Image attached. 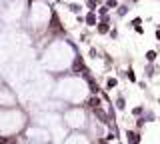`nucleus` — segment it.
I'll use <instances>...</instances> for the list:
<instances>
[{"mask_svg": "<svg viewBox=\"0 0 160 144\" xmlns=\"http://www.w3.org/2000/svg\"><path fill=\"white\" fill-rule=\"evenodd\" d=\"M50 6H48L44 0H32L30 6H28V22L32 28H44L50 22Z\"/></svg>", "mask_w": 160, "mask_h": 144, "instance_id": "1", "label": "nucleus"}, {"mask_svg": "<svg viewBox=\"0 0 160 144\" xmlns=\"http://www.w3.org/2000/svg\"><path fill=\"white\" fill-rule=\"evenodd\" d=\"M84 24L90 28H96V24H98V14L96 12H88L86 16H84Z\"/></svg>", "mask_w": 160, "mask_h": 144, "instance_id": "2", "label": "nucleus"}, {"mask_svg": "<svg viewBox=\"0 0 160 144\" xmlns=\"http://www.w3.org/2000/svg\"><path fill=\"white\" fill-rule=\"evenodd\" d=\"M96 32H98V34H108V32H110V24H108V18L100 20L98 24H96Z\"/></svg>", "mask_w": 160, "mask_h": 144, "instance_id": "3", "label": "nucleus"}, {"mask_svg": "<svg viewBox=\"0 0 160 144\" xmlns=\"http://www.w3.org/2000/svg\"><path fill=\"white\" fill-rule=\"evenodd\" d=\"M118 86V78H112V76H108L106 78V86H104V90H114Z\"/></svg>", "mask_w": 160, "mask_h": 144, "instance_id": "4", "label": "nucleus"}, {"mask_svg": "<svg viewBox=\"0 0 160 144\" xmlns=\"http://www.w3.org/2000/svg\"><path fill=\"white\" fill-rule=\"evenodd\" d=\"M84 4H86V8L90 10V12H96V10H98L100 0H84Z\"/></svg>", "mask_w": 160, "mask_h": 144, "instance_id": "5", "label": "nucleus"}, {"mask_svg": "<svg viewBox=\"0 0 160 144\" xmlns=\"http://www.w3.org/2000/svg\"><path fill=\"white\" fill-rule=\"evenodd\" d=\"M126 136H128V142H132V144H138V142H140V134H138V132L128 130V132H126Z\"/></svg>", "mask_w": 160, "mask_h": 144, "instance_id": "6", "label": "nucleus"}, {"mask_svg": "<svg viewBox=\"0 0 160 144\" xmlns=\"http://www.w3.org/2000/svg\"><path fill=\"white\" fill-rule=\"evenodd\" d=\"M68 10H70L72 14H76V16H78L80 10H82V6H80L78 2H70V4H68Z\"/></svg>", "mask_w": 160, "mask_h": 144, "instance_id": "7", "label": "nucleus"}, {"mask_svg": "<svg viewBox=\"0 0 160 144\" xmlns=\"http://www.w3.org/2000/svg\"><path fill=\"white\" fill-rule=\"evenodd\" d=\"M156 56H158V54H156V50H148L144 58H146V62H150V64H152V62H156Z\"/></svg>", "mask_w": 160, "mask_h": 144, "instance_id": "8", "label": "nucleus"}, {"mask_svg": "<svg viewBox=\"0 0 160 144\" xmlns=\"http://www.w3.org/2000/svg\"><path fill=\"white\" fill-rule=\"evenodd\" d=\"M88 56H90L92 60H98V58H102V56H100V52L96 50V48H90V50H88Z\"/></svg>", "mask_w": 160, "mask_h": 144, "instance_id": "9", "label": "nucleus"}, {"mask_svg": "<svg viewBox=\"0 0 160 144\" xmlns=\"http://www.w3.org/2000/svg\"><path fill=\"white\" fill-rule=\"evenodd\" d=\"M126 76H128L130 82H136V72H134L132 68H128V70H126Z\"/></svg>", "mask_w": 160, "mask_h": 144, "instance_id": "10", "label": "nucleus"}, {"mask_svg": "<svg viewBox=\"0 0 160 144\" xmlns=\"http://www.w3.org/2000/svg\"><path fill=\"white\" fill-rule=\"evenodd\" d=\"M128 10H130V8H128L126 4H122V6H118V10H116V14H118V16H124V14H126Z\"/></svg>", "mask_w": 160, "mask_h": 144, "instance_id": "11", "label": "nucleus"}, {"mask_svg": "<svg viewBox=\"0 0 160 144\" xmlns=\"http://www.w3.org/2000/svg\"><path fill=\"white\" fill-rule=\"evenodd\" d=\"M116 106H118V110H124V108H126V102H124V98H122V96L116 100Z\"/></svg>", "mask_w": 160, "mask_h": 144, "instance_id": "12", "label": "nucleus"}, {"mask_svg": "<svg viewBox=\"0 0 160 144\" xmlns=\"http://www.w3.org/2000/svg\"><path fill=\"white\" fill-rule=\"evenodd\" d=\"M142 112H144V106L140 104V106H136V108H134V110H132V114H134V116H140Z\"/></svg>", "mask_w": 160, "mask_h": 144, "instance_id": "13", "label": "nucleus"}, {"mask_svg": "<svg viewBox=\"0 0 160 144\" xmlns=\"http://www.w3.org/2000/svg\"><path fill=\"white\" fill-rule=\"evenodd\" d=\"M106 6L108 8H118V0H106Z\"/></svg>", "mask_w": 160, "mask_h": 144, "instance_id": "14", "label": "nucleus"}, {"mask_svg": "<svg viewBox=\"0 0 160 144\" xmlns=\"http://www.w3.org/2000/svg\"><path fill=\"white\" fill-rule=\"evenodd\" d=\"M134 30H136L138 34H144V26H142V24H138V26H134Z\"/></svg>", "mask_w": 160, "mask_h": 144, "instance_id": "15", "label": "nucleus"}, {"mask_svg": "<svg viewBox=\"0 0 160 144\" xmlns=\"http://www.w3.org/2000/svg\"><path fill=\"white\" fill-rule=\"evenodd\" d=\"M154 36H156V40L160 42V28H156V32H154Z\"/></svg>", "mask_w": 160, "mask_h": 144, "instance_id": "16", "label": "nucleus"}]
</instances>
